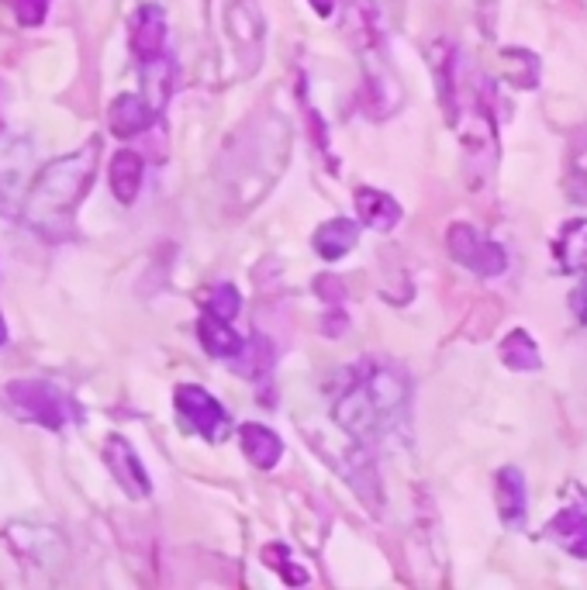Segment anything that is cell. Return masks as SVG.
Wrapping results in <instances>:
<instances>
[{"instance_id":"3","label":"cell","mask_w":587,"mask_h":590,"mask_svg":"<svg viewBox=\"0 0 587 590\" xmlns=\"http://www.w3.org/2000/svg\"><path fill=\"white\" fill-rule=\"evenodd\" d=\"M4 394L21 418L36 421L49 431H63L67 425L83 418L80 404L49 380H11Z\"/></svg>"},{"instance_id":"4","label":"cell","mask_w":587,"mask_h":590,"mask_svg":"<svg viewBox=\"0 0 587 590\" xmlns=\"http://www.w3.org/2000/svg\"><path fill=\"white\" fill-rule=\"evenodd\" d=\"M173 404H176L180 421L188 425L191 431H198L201 439H208V442H225L229 435H232V418H229V411L219 404V397H211L204 387H198V384H180Z\"/></svg>"},{"instance_id":"21","label":"cell","mask_w":587,"mask_h":590,"mask_svg":"<svg viewBox=\"0 0 587 590\" xmlns=\"http://www.w3.org/2000/svg\"><path fill=\"white\" fill-rule=\"evenodd\" d=\"M570 311H574V318H577L580 325H587V273H584L580 284L570 291Z\"/></svg>"},{"instance_id":"16","label":"cell","mask_w":587,"mask_h":590,"mask_svg":"<svg viewBox=\"0 0 587 590\" xmlns=\"http://www.w3.org/2000/svg\"><path fill=\"white\" fill-rule=\"evenodd\" d=\"M556 260H560L564 273L584 276L587 273V217L564 225L560 242H556Z\"/></svg>"},{"instance_id":"12","label":"cell","mask_w":587,"mask_h":590,"mask_svg":"<svg viewBox=\"0 0 587 590\" xmlns=\"http://www.w3.org/2000/svg\"><path fill=\"white\" fill-rule=\"evenodd\" d=\"M356 242H360V225L350 222V217H332V222L318 225V232L312 235L315 253L322 260H328V263L350 256L353 248H356Z\"/></svg>"},{"instance_id":"24","label":"cell","mask_w":587,"mask_h":590,"mask_svg":"<svg viewBox=\"0 0 587 590\" xmlns=\"http://www.w3.org/2000/svg\"><path fill=\"white\" fill-rule=\"evenodd\" d=\"M8 342V325H4V315H0V346Z\"/></svg>"},{"instance_id":"2","label":"cell","mask_w":587,"mask_h":590,"mask_svg":"<svg viewBox=\"0 0 587 590\" xmlns=\"http://www.w3.org/2000/svg\"><path fill=\"white\" fill-rule=\"evenodd\" d=\"M94 173H98V139H90L83 149L63 155V160L49 163L32 183V191H28L24 201L28 225L52 238L67 235L73 225L77 204L94 186Z\"/></svg>"},{"instance_id":"17","label":"cell","mask_w":587,"mask_h":590,"mask_svg":"<svg viewBox=\"0 0 587 590\" xmlns=\"http://www.w3.org/2000/svg\"><path fill=\"white\" fill-rule=\"evenodd\" d=\"M502 359H505V366L515 369V373H536V369L543 366V353H539V346H536L533 335L525 332V328H515V332L505 335V342H502Z\"/></svg>"},{"instance_id":"20","label":"cell","mask_w":587,"mask_h":590,"mask_svg":"<svg viewBox=\"0 0 587 590\" xmlns=\"http://www.w3.org/2000/svg\"><path fill=\"white\" fill-rule=\"evenodd\" d=\"M14 11H18L21 24L36 28V24H42V18L49 11V0H14Z\"/></svg>"},{"instance_id":"6","label":"cell","mask_w":587,"mask_h":590,"mask_svg":"<svg viewBox=\"0 0 587 590\" xmlns=\"http://www.w3.org/2000/svg\"><path fill=\"white\" fill-rule=\"evenodd\" d=\"M104 462H108V470L114 477V484L125 490L132 501H142V497H149L152 484H149V470L142 466L139 452L121 439V435H108V442H104Z\"/></svg>"},{"instance_id":"5","label":"cell","mask_w":587,"mask_h":590,"mask_svg":"<svg viewBox=\"0 0 587 590\" xmlns=\"http://www.w3.org/2000/svg\"><path fill=\"white\" fill-rule=\"evenodd\" d=\"M449 253L459 266L474 269L477 276H502L508 269V256L498 242L484 238L474 225H453L449 235Z\"/></svg>"},{"instance_id":"7","label":"cell","mask_w":587,"mask_h":590,"mask_svg":"<svg viewBox=\"0 0 587 590\" xmlns=\"http://www.w3.org/2000/svg\"><path fill=\"white\" fill-rule=\"evenodd\" d=\"M132 49L142 62L166 59V14L156 4H142L132 18Z\"/></svg>"},{"instance_id":"8","label":"cell","mask_w":587,"mask_h":590,"mask_svg":"<svg viewBox=\"0 0 587 590\" xmlns=\"http://www.w3.org/2000/svg\"><path fill=\"white\" fill-rule=\"evenodd\" d=\"M494 505L505 521V528H522L525 515H529V494H525V480L518 466H505L494 477Z\"/></svg>"},{"instance_id":"1","label":"cell","mask_w":587,"mask_h":590,"mask_svg":"<svg viewBox=\"0 0 587 590\" xmlns=\"http://www.w3.org/2000/svg\"><path fill=\"white\" fill-rule=\"evenodd\" d=\"M408 408V377L394 366L366 363L353 373L346 390L335 397L332 418L356 442H374L377 435L394 428Z\"/></svg>"},{"instance_id":"15","label":"cell","mask_w":587,"mask_h":590,"mask_svg":"<svg viewBox=\"0 0 587 590\" xmlns=\"http://www.w3.org/2000/svg\"><path fill=\"white\" fill-rule=\"evenodd\" d=\"M198 335H201V346L208 356L214 359H235L242 353V335L219 315H211V311H204L201 322H198Z\"/></svg>"},{"instance_id":"22","label":"cell","mask_w":587,"mask_h":590,"mask_svg":"<svg viewBox=\"0 0 587 590\" xmlns=\"http://www.w3.org/2000/svg\"><path fill=\"white\" fill-rule=\"evenodd\" d=\"M315 294L322 297V301H343V284H338V279L335 276H318L315 279Z\"/></svg>"},{"instance_id":"18","label":"cell","mask_w":587,"mask_h":590,"mask_svg":"<svg viewBox=\"0 0 587 590\" xmlns=\"http://www.w3.org/2000/svg\"><path fill=\"white\" fill-rule=\"evenodd\" d=\"M204 311H211V315H219L225 322H232L239 311H242V294L232 287V284H214L204 297H201Z\"/></svg>"},{"instance_id":"11","label":"cell","mask_w":587,"mask_h":590,"mask_svg":"<svg viewBox=\"0 0 587 590\" xmlns=\"http://www.w3.org/2000/svg\"><path fill=\"white\" fill-rule=\"evenodd\" d=\"M239 439H242V452L250 456V462L256 466V470H273V466L281 462V456H284L281 435H276L273 428H266V425H260V421L242 425Z\"/></svg>"},{"instance_id":"23","label":"cell","mask_w":587,"mask_h":590,"mask_svg":"<svg viewBox=\"0 0 587 590\" xmlns=\"http://www.w3.org/2000/svg\"><path fill=\"white\" fill-rule=\"evenodd\" d=\"M312 8H315L322 18H328V14L335 11V0H312Z\"/></svg>"},{"instance_id":"13","label":"cell","mask_w":587,"mask_h":590,"mask_svg":"<svg viewBox=\"0 0 587 590\" xmlns=\"http://www.w3.org/2000/svg\"><path fill=\"white\" fill-rule=\"evenodd\" d=\"M142 176H145V163L135 149H121L111 160V194L118 197V204H135L139 191H142Z\"/></svg>"},{"instance_id":"19","label":"cell","mask_w":587,"mask_h":590,"mask_svg":"<svg viewBox=\"0 0 587 590\" xmlns=\"http://www.w3.org/2000/svg\"><path fill=\"white\" fill-rule=\"evenodd\" d=\"M263 559H266V567H270V570L284 573V580L294 583V587L307 580V573L297 570V567L291 563V549H287V546H266V549H263Z\"/></svg>"},{"instance_id":"10","label":"cell","mask_w":587,"mask_h":590,"mask_svg":"<svg viewBox=\"0 0 587 590\" xmlns=\"http://www.w3.org/2000/svg\"><path fill=\"white\" fill-rule=\"evenodd\" d=\"M546 539H553L560 549H567L577 559H587V508H560L546 525Z\"/></svg>"},{"instance_id":"9","label":"cell","mask_w":587,"mask_h":590,"mask_svg":"<svg viewBox=\"0 0 587 590\" xmlns=\"http://www.w3.org/2000/svg\"><path fill=\"white\" fill-rule=\"evenodd\" d=\"M156 118H160V111L145 98H139V93H118L111 111H108V124L118 139H132V135L145 132Z\"/></svg>"},{"instance_id":"14","label":"cell","mask_w":587,"mask_h":590,"mask_svg":"<svg viewBox=\"0 0 587 590\" xmlns=\"http://www.w3.org/2000/svg\"><path fill=\"white\" fill-rule=\"evenodd\" d=\"M356 211H360V222L374 232H391L401 222V204L391 194L374 191V186H360L356 191Z\"/></svg>"}]
</instances>
